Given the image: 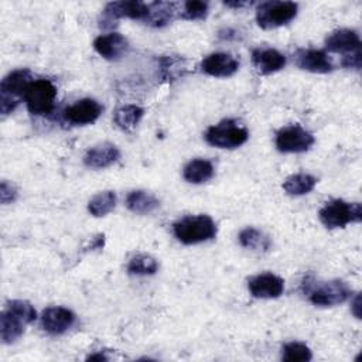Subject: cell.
<instances>
[{
  "mask_svg": "<svg viewBox=\"0 0 362 362\" xmlns=\"http://www.w3.org/2000/svg\"><path fill=\"white\" fill-rule=\"evenodd\" d=\"M175 238L184 245H195L216 236V223L209 215H188L173 225Z\"/></svg>",
  "mask_w": 362,
  "mask_h": 362,
  "instance_id": "cell-1",
  "label": "cell"
},
{
  "mask_svg": "<svg viewBox=\"0 0 362 362\" xmlns=\"http://www.w3.org/2000/svg\"><path fill=\"white\" fill-rule=\"evenodd\" d=\"M318 215L328 229L345 228L348 223H359L362 221V205L359 202L332 199L320 209Z\"/></svg>",
  "mask_w": 362,
  "mask_h": 362,
  "instance_id": "cell-2",
  "label": "cell"
},
{
  "mask_svg": "<svg viewBox=\"0 0 362 362\" xmlns=\"http://www.w3.org/2000/svg\"><path fill=\"white\" fill-rule=\"evenodd\" d=\"M33 81L28 69H16L7 74L0 83V112L1 115L11 113L21 99H24L25 89Z\"/></svg>",
  "mask_w": 362,
  "mask_h": 362,
  "instance_id": "cell-3",
  "label": "cell"
},
{
  "mask_svg": "<svg viewBox=\"0 0 362 362\" xmlns=\"http://www.w3.org/2000/svg\"><path fill=\"white\" fill-rule=\"evenodd\" d=\"M247 139V129L232 119H225L205 132L206 143L218 148H236L245 144Z\"/></svg>",
  "mask_w": 362,
  "mask_h": 362,
  "instance_id": "cell-4",
  "label": "cell"
},
{
  "mask_svg": "<svg viewBox=\"0 0 362 362\" xmlns=\"http://www.w3.org/2000/svg\"><path fill=\"white\" fill-rule=\"evenodd\" d=\"M298 11L294 1H263L256 8V23L263 30H273L288 24Z\"/></svg>",
  "mask_w": 362,
  "mask_h": 362,
  "instance_id": "cell-5",
  "label": "cell"
},
{
  "mask_svg": "<svg viewBox=\"0 0 362 362\" xmlns=\"http://www.w3.org/2000/svg\"><path fill=\"white\" fill-rule=\"evenodd\" d=\"M57 99V88L48 79L31 81L24 93V102L30 113L47 116L54 110Z\"/></svg>",
  "mask_w": 362,
  "mask_h": 362,
  "instance_id": "cell-6",
  "label": "cell"
},
{
  "mask_svg": "<svg viewBox=\"0 0 362 362\" xmlns=\"http://www.w3.org/2000/svg\"><path fill=\"white\" fill-rule=\"evenodd\" d=\"M314 141V136L300 124L286 126L276 133V148L280 153H304Z\"/></svg>",
  "mask_w": 362,
  "mask_h": 362,
  "instance_id": "cell-7",
  "label": "cell"
},
{
  "mask_svg": "<svg viewBox=\"0 0 362 362\" xmlns=\"http://www.w3.org/2000/svg\"><path fill=\"white\" fill-rule=\"evenodd\" d=\"M349 296L351 288L342 280H331L324 284H320L308 294L310 301L318 307H332L342 304L349 298Z\"/></svg>",
  "mask_w": 362,
  "mask_h": 362,
  "instance_id": "cell-8",
  "label": "cell"
},
{
  "mask_svg": "<svg viewBox=\"0 0 362 362\" xmlns=\"http://www.w3.org/2000/svg\"><path fill=\"white\" fill-rule=\"evenodd\" d=\"M76 321V315L65 307H48L41 314V325L51 335L66 332Z\"/></svg>",
  "mask_w": 362,
  "mask_h": 362,
  "instance_id": "cell-9",
  "label": "cell"
},
{
  "mask_svg": "<svg viewBox=\"0 0 362 362\" xmlns=\"http://www.w3.org/2000/svg\"><path fill=\"white\" fill-rule=\"evenodd\" d=\"M102 110H103V107L98 100L85 98V99H81V100L75 102L74 105L68 106L64 112V117L66 122H69L72 124H79V126L90 124L98 120Z\"/></svg>",
  "mask_w": 362,
  "mask_h": 362,
  "instance_id": "cell-10",
  "label": "cell"
},
{
  "mask_svg": "<svg viewBox=\"0 0 362 362\" xmlns=\"http://www.w3.org/2000/svg\"><path fill=\"white\" fill-rule=\"evenodd\" d=\"M201 69L209 76L228 78L238 72L239 61L226 52H212L202 59Z\"/></svg>",
  "mask_w": 362,
  "mask_h": 362,
  "instance_id": "cell-11",
  "label": "cell"
},
{
  "mask_svg": "<svg viewBox=\"0 0 362 362\" xmlns=\"http://www.w3.org/2000/svg\"><path fill=\"white\" fill-rule=\"evenodd\" d=\"M247 287L256 298H277L284 291V280L273 273H262L250 277Z\"/></svg>",
  "mask_w": 362,
  "mask_h": 362,
  "instance_id": "cell-12",
  "label": "cell"
},
{
  "mask_svg": "<svg viewBox=\"0 0 362 362\" xmlns=\"http://www.w3.org/2000/svg\"><path fill=\"white\" fill-rule=\"evenodd\" d=\"M103 21H115L119 18L146 20L148 16V4L141 1H112L103 10Z\"/></svg>",
  "mask_w": 362,
  "mask_h": 362,
  "instance_id": "cell-13",
  "label": "cell"
},
{
  "mask_svg": "<svg viewBox=\"0 0 362 362\" xmlns=\"http://www.w3.org/2000/svg\"><path fill=\"white\" fill-rule=\"evenodd\" d=\"M296 64L300 69L310 71L314 74H328L332 72L334 65L328 55L321 49L314 48H301L294 54Z\"/></svg>",
  "mask_w": 362,
  "mask_h": 362,
  "instance_id": "cell-14",
  "label": "cell"
},
{
  "mask_svg": "<svg viewBox=\"0 0 362 362\" xmlns=\"http://www.w3.org/2000/svg\"><path fill=\"white\" fill-rule=\"evenodd\" d=\"M93 48L105 59L116 61L127 52L129 41L119 33H109L95 38Z\"/></svg>",
  "mask_w": 362,
  "mask_h": 362,
  "instance_id": "cell-15",
  "label": "cell"
},
{
  "mask_svg": "<svg viewBox=\"0 0 362 362\" xmlns=\"http://www.w3.org/2000/svg\"><path fill=\"white\" fill-rule=\"evenodd\" d=\"M325 47L328 51L339 52L345 57L361 51V38L356 31L349 28H341L327 37Z\"/></svg>",
  "mask_w": 362,
  "mask_h": 362,
  "instance_id": "cell-16",
  "label": "cell"
},
{
  "mask_svg": "<svg viewBox=\"0 0 362 362\" xmlns=\"http://www.w3.org/2000/svg\"><path fill=\"white\" fill-rule=\"evenodd\" d=\"M252 64L257 74L270 75L284 68L286 57L274 48H257L252 52Z\"/></svg>",
  "mask_w": 362,
  "mask_h": 362,
  "instance_id": "cell-17",
  "label": "cell"
},
{
  "mask_svg": "<svg viewBox=\"0 0 362 362\" xmlns=\"http://www.w3.org/2000/svg\"><path fill=\"white\" fill-rule=\"evenodd\" d=\"M120 157L119 148L112 143H102L89 148L83 156V164L89 168H106Z\"/></svg>",
  "mask_w": 362,
  "mask_h": 362,
  "instance_id": "cell-18",
  "label": "cell"
},
{
  "mask_svg": "<svg viewBox=\"0 0 362 362\" xmlns=\"http://www.w3.org/2000/svg\"><path fill=\"white\" fill-rule=\"evenodd\" d=\"M28 322L14 311L4 308L0 314V337L4 344H13L17 341Z\"/></svg>",
  "mask_w": 362,
  "mask_h": 362,
  "instance_id": "cell-19",
  "label": "cell"
},
{
  "mask_svg": "<svg viewBox=\"0 0 362 362\" xmlns=\"http://www.w3.org/2000/svg\"><path fill=\"white\" fill-rule=\"evenodd\" d=\"M158 205L160 201L157 199V197L144 189H134L129 192L126 197V206L133 214L146 215L158 208Z\"/></svg>",
  "mask_w": 362,
  "mask_h": 362,
  "instance_id": "cell-20",
  "label": "cell"
},
{
  "mask_svg": "<svg viewBox=\"0 0 362 362\" xmlns=\"http://www.w3.org/2000/svg\"><path fill=\"white\" fill-rule=\"evenodd\" d=\"M214 165L209 160H204V158H195L191 160L182 171V175L185 178V181L191 182V184H202L209 181L214 177Z\"/></svg>",
  "mask_w": 362,
  "mask_h": 362,
  "instance_id": "cell-21",
  "label": "cell"
},
{
  "mask_svg": "<svg viewBox=\"0 0 362 362\" xmlns=\"http://www.w3.org/2000/svg\"><path fill=\"white\" fill-rule=\"evenodd\" d=\"M144 115V109L137 105H123L115 110L113 120L116 126L124 132H132Z\"/></svg>",
  "mask_w": 362,
  "mask_h": 362,
  "instance_id": "cell-22",
  "label": "cell"
},
{
  "mask_svg": "<svg viewBox=\"0 0 362 362\" xmlns=\"http://www.w3.org/2000/svg\"><path fill=\"white\" fill-rule=\"evenodd\" d=\"M315 184H317V178L314 175L305 174V173H297L284 180L283 188L288 195L298 197L313 191Z\"/></svg>",
  "mask_w": 362,
  "mask_h": 362,
  "instance_id": "cell-23",
  "label": "cell"
},
{
  "mask_svg": "<svg viewBox=\"0 0 362 362\" xmlns=\"http://www.w3.org/2000/svg\"><path fill=\"white\" fill-rule=\"evenodd\" d=\"M175 13L174 3H153L148 4V16L144 21L153 27H163L174 18Z\"/></svg>",
  "mask_w": 362,
  "mask_h": 362,
  "instance_id": "cell-24",
  "label": "cell"
},
{
  "mask_svg": "<svg viewBox=\"0 0 362 362\" xmlns=\"http://www.w3.org/2000/svg\"><path fill=\"white\" fill-rule=\"evenodd\" d=\"M116 206V194L113 191H102L96 194L88 202V211L90 215L100 218L107 215Z\"/></svg>",
  "mask_w": 362,
  "mask_h": 362,
  "instance_id": "cell-25",
  "label": "cell"
},
{
  "mask_svg": "<svg viewBox=\"0 0 362 362\" xmlns=\"http://www.w3.org/2000/svg\"><path fill=\"white\" fill-rule=\"evenodd\" d=\"M239 243L252 250H267L270 247V239L262 230L256 228H245L239 233Z\"/></svg>",
  "mask_w": 362,
  "mask_h": 362,
  "instance_id": "cell-26",
  "label": "cell"
},
{
  "mask_svg": "<svg viewBox=\"0 0 362 362\" xmlns=\"http://www.w3.org/2000/svg\"><path fill=\"white\" fill-rule=\"evenodd\" d=\"M158 270V262L150 256V255H136L130 259L127 264V272L130 274H137V276H150L154 274Z\"/></svg>",
  "mask_w": 362,
  "mask_h": 362,
  "instance_id": "cell-27",
  "label": "cell"
},
{
  "mask_svg": "<svg viewBox=\"0 0 362 362\" xmlns=\"http://www.w3.org/2000/svg\"><path fill=\"white\" fill-rule=\"evenodd\" d=\"M281 351V359L286 362H307L313 358L311 349L303 342H288Z\"/></svg>",
  "mask_w": 362,
  "mask_h": 362,
  "instance_id": "cell-28",
  "label": "cell"
},
{
  "mask_svg": "<svg viewBox=\"0 0 362 362\" xmlns=\"http://www.w3.org/2000/svg\"><path fill=\"white\" fill-rule=\"evenodd\" d=\"M208 14V3L199 0H189L181 4L178 16L184 20H204Z\"/></svg>",
  "mask_w": 362,
  "mask_h": 362,
  "instance_id": "cell-29",
  "label": "cell"
},
{
  "mask_svg": "<svg viewBox=\"0 0 362 362\" xmlns=\"http://www.w3.org/2000/svg\"><path fill=\"white\" fill-rule=\"evenodd\" d=\"M6 308L14 311L18 314L21 318H24L28 324H31L37 318L35 308L25 300H11L6 304Z\"/></svg>",
  "mask_w": 362,
  "mask_h": 362,
  "instance_id": "cell-30",
  "label": "cell"
},
{
  "mask_svg": "<svg viewBox=\"0 0 362 362\" xmlns=\"http://www.w3.org/2000/svg\"><path fill=\"white\" fill-rule=\"evenodd\" d=\"M185 66H184V59L180 58H163L161 59V71H163V76L167 81H171L174 78H177L178 75H182Z\"/></svg>",
  "mask_w": 362,
  "mask_h": 362,
  "instance_id": "cell-31",
  "label": "cell"
},
{
  "mask_svg": "<svg viewBox=\"0 0 362 362\" xmlns=\"http://www.w3.org/2000/svg\"><path fill=\"white\" fill-rule=\"evenodd\" d=\"M17 198V189L13 184H10L8 181H1L0 184V201L1 204H10L13 201H16Z\"/></svg>",
  "mask_w": 362,
  "mask_h": 362,
  "instance_id": "cell-32",
  "label": "cell"
},
{
  "mask_svg": "<svg viewBox=\"0 0 362 362\" xmlns=\"http://www.w3.org/2000/svg\"><path fill=\"white\" fill-rule=\"evenodd\" d=\"M86 359L88 361H107V356L105 354H102V352H98V354L89 355Z\"/></svg>",
  "mask_w": 362,
  "mask_h": 362,
  "instance_id": "cell-33",
  "label": "cell"
},
{
  "mask_svg": "<svg viewBox=\"0 0 362 362\" xmlns=\"http://www.w3.org/2000/svg\"><path fill=\"white\" fill-rule=\"evenodd\" d=\"M359 300H361V297H359V294H358V296L355 297L354 307H352V308H354L352 311H354V314H355V317H356V318H359V315H361V314H359Z\"/></svg>",
  "mask_w": 362,
  "mask_h": 362,
  "instance_id": "cell-34",
  "label": "cell"
},
{
  "mask_svg": "<svg viewBox=\"0 0 362 362\" xmlns=\"http://www.w3.org/2000/svg\"><path fill=\"white\" fill-rule=\"evenodd\" d=\"M225 6H228V7H243V6H246V3H243V1H235V3H225Z\"/></svg>",
  "mask_w": 362,
  "mask_h": 362,
  "instance_id": "cell-35",
  "label": "cell"
}]
</instances>
